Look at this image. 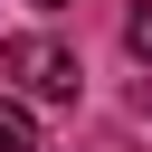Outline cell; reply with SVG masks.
Here are the masks:
<instances>
[{
	"instance_id": "1",
	"label": "cell",
	"mask_w": 152,
	"mask_h": 152,
	"mask_svg": "<svg viewBox=\"0 0 152 152\" xmlns=\"http://www.w3.org/2000/svg\"><path fill=\"white\" fill-rule=\"evenodd\" d=\"M0 76H10L19 95H38V104H76V86H86L76 48H66V38H48V28H28V38H0Z\"/></svg>"
},
{
	"instance_id": "2",
	"label": "cell",
	"mask_w": 152,
	"mask_h": 152,
	"mask_svg": "<svg viewBox=\"0 0 152 152\" xmlns=\"http://www.w3.org/2000/svg\"><path fill=\"white\" fill-rule=\"evenodd\" d=\"M0 152H38V114L19 95H0Z\"/></svg>"
},
{
	"instance_id": "3",
	"label": "cell",
	"mask_w": 152,
	"mask_h": 152,
	"mask_svg": "<svg viewBox=\"0 0 152 152\" xmlns=\"http://www.w3.org/2000/svg\"><path fill=\"white\" fill-rule=\"evenodd\" d=\"M124 48L152 66V0H133V10H124Z\"/></svg>"
},
{
	"instance_id": "4",
	"label": "cell",
	"mask_w": 152,
	"mask_h": 152,
	"mask_svg": "<svg viewBox=\"0 0 152 152\" xmlns=\"http://www.w3.org/2000/svg\"><path fill=\"white\" fill-rule=\"evenodd\" d=\"M38 10H66V0H38Z\"/></svg>"
}]
</instances>
